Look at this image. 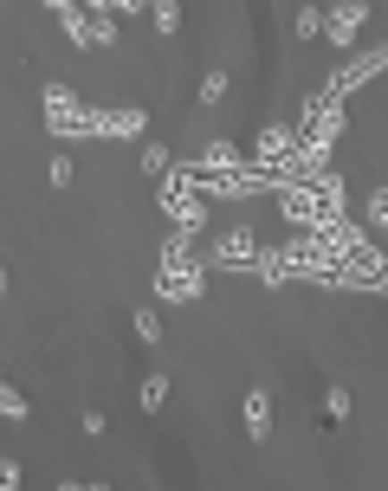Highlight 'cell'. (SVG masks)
I'll use <instances>...</instances> for the list:
<instances>
[{
	"label": "cell",
	"mask_w": 388,
	"mask_h": 491,
	"mask_svg": "<svg viewBox=\"0 0 388 491\" xmlns=\"http://www.w3.org/2000/svg\"><path fill=\"white\" fill-rule=\"evenodd\" d=\"M46 129L59 143H78V136H143L149 117L143 111H91V104L72 97V85H46Z\"/></svg>",
	"instance_id": "6da1fadb"
},
{
	"label": "cell",
	"mask_w": 388,
	"mask_h": 491,
	"mask_svg": "<svg viewBox=\"0 0 388 491\" xmlns=\"http://www.w3.org/2000/svg\"><path fill=\"white\" fill-rule=\"evenodd\" d=\"M52 20L72 33V46H85V52H97V46H117V20L104 13V0H52Z\"/></svg>",
	"instance_id": "7a4b0ae2"
},
{
	"label": "cell",
	"mask_w": 388,
	"mask_h": 491,
	"mask_svg": "<svg viewBox=\"0 0 388 491\" xmlns=\"http://www.w3.org/2000/svg\"><path fill=\"white\" fill-rule=\"evenodd\" d=\"M382 71H388V39H382V46H363L356 59H343L337 71L324 78V91H311V97H324V104H350V91H363L369 78H382Z\"/></svg>",
	"instance_id": "3957f363"
},
{
	"label": "cell",
	"mask_w": 388,
	"mask_h": 491,
	"mask_svg": "<svg viewBox=\"0 0 388 491\" xmlns=\"http://www.w3.org/2000/svg\"><path fill=\"white\" fill-rule=\"evenodd\" d=\"M363 20H369V0H337V7H324V39L337 46V59H356Z\"/></svg>",
	"instance_id": "277c9868"
},
{
	"label": "cell",
	"mask_w": 388,
	"mask_h": 491,
	"mask_svg": "<svg viewBox=\"0 0 388 491\" xmlns=\"http://www.w3.org/2000/svg\"><path fill=\"white\" fill-rule=\"evenodd\" d=\"M156 207L169 213V227H188V233H201V227H207V207H201V195H188V187H181L175 175H162V181H156Z\"/></svg>",
	"instance_id": "5b68a950"
},
{
	"label": "cell",
	"mask_w": 388,
	"mask_h": 491,
	"mask_svg": "<svg viewBox=\"0 0 388 491\" xmlns=\"http://www.w3.org/2000/svg\"><path fill=\"white\" fill-rule=\"evenodd\" d=\"M201 291H207V271H201V265H181V271H162V279H156V297H162V304H194Z\"/></svg>",
	"instance_id": "8992f818"
},
{
	"label": "cell",
	"mask_w": 388,
	"mask_h": 491,
	"mask_svg": "<svg viewBox=\"0 0 388 491\" xmlns=\"http://www.w3.org/2000/svg\"><path fill=\"white\" fill-rule=\"evenodd\" d=\"M240 420H246V440H253V446H266V440H272V388H246V401H240Z\"/></svg>",
	"instance_id": "52a82bcc"
},
{
	"label": "cell",
	"mask_w": 388,
	"mask_h": 491,
	"mask_svg": "<svg viewBox=\"0 0 388 491\" xmlns=\"http://www.w3.org/2000/svg\"><path fill=\"white\" fill-rule=\"evenodd\" d=\"M136 407H143V414H162V407H169V375H143V388H136Z\"/></svg>",
	"instance_id": "ba28073f"
},
{
	"label": "cell",
	"mask_w": 388,
	"mask_h": 491,
	"mask_svg": "<svg viewBox=\"0 0 388 491\" xmlns=\"http://www.w3.org/2000/svg\"><path fill=\"white\" fill-rule=\"evenodd\" d=\"M227 91H233V78H227V65H214V71H201V91H194V97H201L207 111H214V104L227 97Z\"/></svg>",
	"instance_id": "9c48e42d"
},
{
	"label": "cell",
	"mask_w": 388,
	"mask_h": 491,
	"mask_svg": "<svg viewBox=\"0 0 388 491\" xmlns=\"http://www.w3.org/2000/svg\"><path fill=\"white\" fill-rule=\"evenodd\" d=\"M350 407H356L350 388H343V381H330V388H324V420H337V427H343V420H350Z\"/></svg>",
	"instance_id": "30bf717a"
},
{
	"label": "cell",
	"mask_w": 388,
	"mask_h": 491,
	"mask_svg": "<svg viewBox=\"0 0 388 491\" xmlns=\"http://www.w3.org/2000/svg\"><path fill=\"white\" fill-rule=\"evenodd\" d=\"M130 330H136V337H143V343L156 349V343H162V317H156L149 304H136V311H130Z\"/></svg>",
	"instance_id": "8fae6325"
},
{
	"label": "cell",
	"mask_w": 388,
	"mask_h": 491,
	"mask_svg": "<svg viewBox=\"0 0 388 491\" xmlns=\"http://www.w3.org/2000/svg\"><path fill=\"white\" fill-rule=\"evenodd\" d=\"M291 33L298 39H324V7H298L291 13Z\"/></svg>",
	"instance_id": "7c38bea8"
},
{
	"label": "cell",
	"mask_w": 388,
	"mask_h": 491,
	"mask_svg": "<svg viewBox=\"0 0 388 491\" xmlns=\"http://www.w3.org/2000/svg\"><path fill=\"white\" fill-rule=\"evenodd\" d=\"M169 169H175V155L162 149V143H143V175H149V181H162Z\"/></svg>",
	"instance_id": "4fadbf2b"
},
{
	"label": "cell",
	"mask_w": 388,
	"mask_h": 491,
	"mask_svg": "<svg viewBox=\"0 0 388 491\" xmlns=\"http://www.w3.org/2000/svg\"><path fill=\"white\" fill-rule=\"evenodd\" d=\"M0 414H7V420H26V414H33V401H26L13 381H0Z\"/></svg>",
	"instance_id": "5bb4252c"
},
{
	"label": "cell",
	"mask_w": 388,
	"mask_h": 491,
	"mask_svg": "<svg viewBox=\"0 0 388 491\" xmlns=\"http://www.w3.org/2000/svg\"><path fill=\"white\" fill-rule=\"evenodd\" d=\"M149 20H156V33H181V7L175 0H149Z\"/></svg>",
	"instance_id": "9a60e30c"
},
{
	"label": "cell",
	"mask_w": 388,
	"mask_h": 491,
	"mask_svg": "<svg viewBox=\"0 0 388 491\" xmlns=\"http://www.w3.org/2000/svg\"><path fill=\"white\" fill-rule=\"evenodd\" d=\"M369 227L388 239V187H375V195H369Z\"/></svg>",
	"instance_id": "2e32d148"
},
{
	"label": "cell",
	"mask_w": 388,
	"mask_h": 491,
	"mask_svg": "<svg viewBox=\"0 0 388 491\" xmlns=\"http://www.w3.org/2000/svg\"><path fill=\"white\" fill-rule=\"evenodd\" d=\"M72 175H78L72 155H52V162H46V181H52V187H72Z\"/></svg>",
	"instance_id": "e0dca14e"
},
{
	"label": "cell",
	"mask_w": 388,
	"mask_h": 491,
	"mask_svg": "<svg viewBox=\"0 0 388 491\" xmlns=\"http://www.w3.org/2000/svg\"><path fill=\"white\" fill-rule=\"evenodd\" d=\"M0 485H7V491L26 485V466H20V459H0Z\"/></svg>",
	"instance_id": "ac0fdd59"
}]
</instances>
